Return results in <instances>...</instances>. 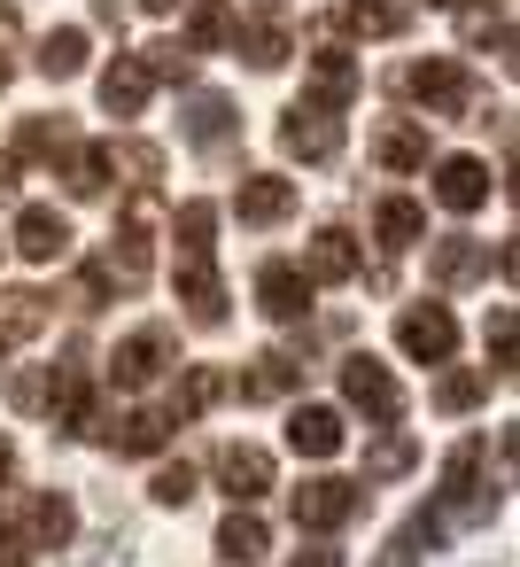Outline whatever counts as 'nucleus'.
<instances>
[{"label": "nucleus", "instance_id": "nucleus-1", "mask_svg": "<svg viewBox=\"0 0 520 567\" xmlns=\"http://www.w3.org/2000/svg\"><path fill=\"white\" fill-rule=\"evenodd\" d=\"M156 226H164V195H156V187H133V195H125V218H117V234H110V257H102V272H110L117 288H141V280H148Z\"/></svg>", "mask_w": 520, "mask_h": 567}, {"label": "nucleus", "instance_id": "nucleus-2", "mask_svg": "<svg viewBox=\"0 0 520 567\" xmlns=\"http://www.w3.org/2000/svg\"><path fill=\"white\" fill-rule=\"evenodd\" d=\"M404 86H412V94L427 102V117L489 125V94H481V86H474V79H466L458 63H443V55H435V63H412V71H404Z\"/></svg>", "mask_w": 520, "mask_h": 567}, {"label": "nucleus", "instance_id": "nucleus-3", "mask_svg": "<svg viewBox=\"0 0 520 567\" xmlns=\"http://www.w3.org/2000/svg\"><path fill=\"white\" fill-rule=\"evenodd\" d=\"M435 513H443V528H481V520L497 513V489L481 482V443H458V451H450Z\"/></svg>", "mask_w": 520, "mask_h": 567}, {"label": "nucleus", "instance_id": "nucleus-4", "mask_svg": "<svg viewBox=\"0 0 520 567\" xmlns=\"http://www.w3.org/2000/svg\"><path fill=\"white\" fill-rule=\"evenodd\" d=\"M288 513H295V528L326 536V528H342V520H357V513H365V482H334V474H311L303 489H288Z\"/></svg>", "mask_w": 520, "mask_h": 567}, {"label": "nucleus", "instance_id": "nucleus-5", "mask_svg": "<svg viewBox=\"0 0 520 567\" xmlns=\"http://www.w3.org/2000/svg\"><path fill=\"white\" fill-rule=\"evenodd\" d=\"M342 396H350L365 420H381V427L404 420V389H396V373H388L373 350H350V358H342Z\"/></svg>", "mask_w": 520, "mask_h": 567}, {"label": "nucleus", "instance_id": "nucleus-6", "mask_svg": "<svg viewBox=\"0 0 520 567\" xmlns=\"http://www.w3.org/2000/svg\"><path fill=\"white\" fill-rule=\"evenodd\" d=\"M396 350L419 358V365H450V350H458V319H450L443 303H404V311H396Z\"/></svg>", "mask_w": 520, "mask_h": 567}, {"label": "nucleus", "instance_id": "nucleus-7", "mask_svg": "<svg viewBox=\"0 0 520 567\" xmlns=\"http://www.w3.org/2000/svg\"><path fill=\"white\" fill-rule=\"evenodd\" d=\"M280 148L303 156V164H334V156H342V117H334L326 102H295V110L280 117Z\"/></svg>", "mask_w": 520, "mask_h": 567}, {"label": "nucleus", "instance_id": "nucleus-8", "mask_svg": "<svg viewBox=\"0 0 520 567\" xmlns=\"http://www.w3.org/2000/svg\"><path fill=\"white\" fill-rule=\"evenodd\" d=\"M233 218H241V226H288V218H295V179L249 172V179L233 187Z\"/></svg>", "mask_w": 520, "mask_h": 567}, {"label": "nucleus", "instance_id": "nucleus-9", "mask_svg": "<svg viewBox=\"0 0 520 567\" xmlns=\"http://www.w3.org/2000/svg\"><path fill=\"white\" fill-rule=\"evenodd\" d=\"M311 288H319V280H311L303 265H264V272H257V311H264L272 327H295V319L311 311Z\"/></svg>", "mask_w": 520, "mask_h": 567}, {"label": "nucleus", "instance_id": "nucleus-10", "mask_svg": "<svg viewBox=\"0 0 520 567\" xmlns=\"http://www.w3.org/2000/svg\"><path fill=\"white\" fill-rule=\"evenodd\" d=\"M164 365H171V327H141V334H125V342H117L110 381H117V389H148Z\"/></svg>", "mask_w": 520, "mask_h": 567}, {"label": "nucleus", "instance_id": "nucleus-11", "mask_svg": "<svg viewBox=\"0 0 520 567\" xmlns=\"http://www.w3.org/2000/svg\"><path fill=\"white\" fill-rule=\"evenodd\" d=\"M17 257H32V265L71 257V218H63L55 203H24V210H17Z\"/></svg>", "mask_w": 520, "mask_h": 567}, {"label": "nucleus", "instance_id": "nucleus-12", "mask_svg": "<svg viewBox=\"0 0 520 567\" xmlns=\"http://www.w3.org/2000/svg\"><path fill=\"white\" fill-rule=\"evenodd\" d=\"M179 303L195 327H226V288L210 272V249H179Z\"/></svg>", "mask_w": 520, "mask_h": 567}, {"label": "nucleus", "instance_id": "nucleus-13", "mask_svg": "<svg viewBox=\"0 0 520 567\" xmlns=\"http://www.w3.org/2000/svg\"><path fill=\"white\" fill-rule=\"evenodd\" d=\"M489 187H497V179H489L481 156H443V164H435V203H443V210H481Z\"/></svg>", "mask_w": 520, "mask_h": 567}, {"label": "nucleus", "instance_id": "nucleus-14", "mask_svg": "<svg viewBox=\"0 0 520 567\" xmlns=\"http://www.w3.org/2000/svg\"><path fill=\"white\" fill-rule=\"evenodd\" d=\"M218 482H226L233 505H257V497L272 489V458H264L257 443H226V451H218Z\"/></svg>", "mask_w": 520, "mask_h": 567}, {"label": "nucleus", "instance_id": "nucleus-15", "mask_svg": "<svg viewBox=\"0 0 520 567\" xmlns=\"http://www.w3.org/2000/svg\"><path fill=\"white\" fill-rule=\"evenodd\" d=\"M71 536H79L71 497H63V489H40V497L24 505V544H32V551H63Z\"/></svg>", "mask_w": 520, "mask_h": 567}, {"label": "nucleus", "instance_id": "nucleus-16", "mask_svg": "<svg viewBox=\"0 0 520 567\" xmlns=\"http://www.w3.org/2000/svg\"><path fill=\"white\" fill-rule=\"evenodd\" d=\"M288 451H295V458H334V451H342V412L295 404V412H288Z\"/></svg>", "mask_w": 520, "mask_h": 567}, {"label": "nucleus", "instance_id": "nucleus-17", "mask_svg": "<svg viewBox=\"0 0 520 567\" xmlns=\"http://www.w3.org/2000/svg\"><path fill=\"white\" fill-rule=\"evenodd\" d=\"M264 551H272V528H264L249 505H233V513L218 520V559H226V567H257Z\"/></svg>", "mask_w": 520, "mask_h": 567}, {"label": "nucleus", "instance_id": "nucleus-18", "mask_svg": "<svg viewBox=\"0 0 520 567\" xmlns=\"http://www.w3.org/2000/svg\"><path fill=\"white\" fill-rule=\"evenodd\" d=\"M148 86H156V79H148V63H141V55H117V63L102 71V110H110V117H141Z\"/></svg>", "mask_w": 520, "mask_h": 567}, {"label": "nucleus", "instance_id": "nucleus-19", "mask_svg": "<svg viewBox=\"0 0 520 567\" xmlns=\"http://www.w3.org/2000/svg\"><path fill=\"white\" fill-rule=\"evenodd\" d=\"M48 327V296L40 288H0V350H17Z\"/></svg>", "mask_w": 520, "mask_h": 567}, {"label": "nucleus", "instance_id": "nucleus-20", "mask_svg": "<svg viewBox=\"0 0 520 567\" xmlns=\"http://www.w3.org/2000/svg\"><path fill=\"white\" fill-rule=\"evenodd\" d=\"M179 125H187V141H195V148H226V141L241 133V117H233V102H226V94H195Z\"/></svg>", "mask_w": 520, "mask_h": 567}, {"label": "nucleus", "instance_id": "nucleus-21", "mask_svg": "<svg viewBox=\"0 0 520 567\" xmlns=\"http://www.w3.org/2000/svg\"><path fill=\"white\" fill-rule=\"evenodd\" d=\"M295 373H303L295 358L264 350V358H249V373L233 381V396H241V404H272V396H288V389H295Z\"/></svg>", "mask_w": 520, "mask_h": 567}, {"label": "nucleus", "instance_id": "nucleus-22", "mask_svg": "<svg viewBox=\"0 0 520 567\" xmlns=\"http://www.w3.org/2000/svg\"><path fill=\"white\" fill-rule=\"evenodd\" d=\"M218 396H226V373H218V365H187V381H179V389H171V404H164V420H171V427H187V420H202Z\"/></svg>", "mask_w": 520, "mask_h": 567}, {"label": "nucleus", "instance_id": "nucleus-23", "mask_svg": "<svg viewBox=\"0 0 520 567\" xmlns=\"http://www.w3.org/2000/svg\"><path fill=\"white\" fill-rule=\"evenodd\" d=\"M373 156H381L388 172H419V164H427V125H412V117H388V125L373 133Z\"/></svg>", "mask_w": 520, "mask_h": 567}, {"label": "nucleus", "instance_id": "nucleus-24", "mask_svg": "<svg viewBox=\"0 0 520 567\" xmlns=\"http://www.w3.org/2000/svg\"><path fill=\"white\" fill-rule=\"evenodd\" d=\"M357 234H342V226H326V234H311V280H357Z\"/></svg>", "mask_w": 520, "mask_h": 567}, {"label": "nucleus", "instance_id": "nucleus-25", "mask_svg": "<svg viewBox=\"0 0 520 567\" xmlns=\"http://www.w3.org/2000/svg\"><path fill=\"white\" fill-rule=\"evenodd\" d=\"M481 265H489V257H481V241H466V234H443V241L427 249V272H435V288H466Z\"/></svg>", "mask_w": 520, "mask_h": 567}, {"label": "nucleus", "instance_id": "nucleus-26", "mask_svg": "<svg viewBox=\"0 0 520 567\" xmlns=\"http://www.w3.org/2000/svg\"><path fill=\"white\" fill-rule=\"evenodd\" d=\"M102 435L117 443V458H156L164 435H171V420H164V412H125V420H110Z\"/></svg>", "mask_w": 520, "mask_h": 567}, {"label": "nucleus", "instance_id": "nucleus-27", "mask_svg": "<svg viewBox=\"0 0 520 567\" xmlns=\"http://www.w3.org/2000/svg\"><path fill=\"white\" fill-rule=\"evenodd\" d=\"M443 536H450V528H443V513H412V520H404V528L381 544V559H373V567H419V544L435 551Z\"/></svg>", "mask_w": 520, "mask_h": 567}, {"label": "nucleus", "instance_id": "nucleus-28", "mask_svg": "<svg viewBox=\"0 0 520 567\" xmlns=\"http://www.w3.org/2000/svg\"><path fill=\"white\" fill-rule=\"evenodd\" d=\"M350 32H365V40H396L404 24H412V0H350V17H342Z\"/></svg>", "mask_w": 520, "mask_h": 567}, {"label": "nucleus", "instance_id": "nucleus-29", "mask_svg": "<svg viewBox=\"0 0 520 567\" xmlns=\"http://www.w3.org/2000/svg\"><path fill=\"white\" fill-rule=\"evenodd\" d=\"M311 94H319L326 110H342V102L357 94V63H350L342 48H319V63H311Z\"/></svg>", "mask_w": 520, "mask_h": 567}, {"label": "nucleus", "instance_id": "nucleus-30", "mask_svg": "<svg viewBox=\"0 0 520 567\" xmlns=\"http://www.w3.org/2000/svg\"><path fill=\"white\" fill-rule=\"evenodd\" d=\"M373 234H381V249H412V241L427 234V210H419L412 195H388L381 218H373Z\"/></svg>", "mask_w": 520, "mask_h": 567}, {"label": "nucleus", "instance_id": "nucleus-31", "mask_svg": "<svg viewBox=\"0 0 520 567\" xmlns=\"http://www.w3.org/2000/svg\"><path fill=\"white\" fill-rule=\"evenodd\" d=\"M40 71H48L55 86H63V79H79V71H86V32H79V24L48 32V40H40Z\"/></svg>", "mask_w": 520, "mask_h": 567}, {"label": "nucleus", "instance_id": "nucleus-32", "mask_svg": "<svg viewBox=\"0 0 520 567\" xmlns=\"http://www.w3.org/2000/svg\"><path fill=\"white\" fill-rule=\"evenodd\" d=\"M241 24H233V9H226V0H195V17H187V48L202 55V48H226Z\"/></svg>", "mask_w": 520, "mask_h": 567}, {"label": "nucleus", "instance_id": "nucleus-33", "mask_svg": "<svg viewBox=\"0 0 520 567\" xmlns=\"http://www.w3.org/2000/svg\"><path fill=\"white\" fill-rule=\"evenodd\" d=\"M458 32H466V48H497V55H512V24H505L497 9H466V0H458Z\"/></svg>", "mask_w": 520, "mask_h": 567}, {"label": "nucleus", "instance_id": "nucleus-34", "mask_svg": "<svg viewBox=\"0 0 520 567\" xmlns=\"http://www.w3.org/2000/svg\"><path fill=\"white\" fill-rule=\"evenodd\" d=\"M63 187L94 203V195L110 187V148H71V164H63Z\"/></svg>", "mask_w": 520, "mask_h": 567}, {"label": "nucleus", "instance_id": "nucleus-35", "mask_svg": "<svg viewBox=\"0 0 520 567\" xmlns=\"http://www.w3.org/2000/svg\"><path fill=\"white\" fill-rule=\"evenodd\" d=\"M412 458H419L412 435H381V443L365 451V482H396V474H412Z\"/></svg>", "mask_w": 520, "mask_h": 567}, {"label": "nucleus", "instance_id": "nucleus-36", "mask_svg": "<svg viewBox=\"0 0 520 567\" xmlns=\"http://www.w3.org/2000/svg\"><path fill=\"white\" fill-rule=\"evenodd\" d=\"M241 55H249L257 71H280V63L295 55V40H288V24H249V40H241Z\"/></svg>", "mask_w": 520, "mask_h": 567}, {"label": "nucleus", "instance_id": "nucleus-37", "mask_svg": "<svg viewBox=\"0 0 520 567\" xmlns=\"http://www.w3.org/2000/svg\"><path fill=\"white\" fill-rule=\"evenodd\" d=\"M110 172H133V187H156L164 148H148V141H110Z\"/></svg>", "mask_w": 520, "mask_h": 567}, {"label": "nucleus", "instance_id": "nucleus-38", "mask_svg": "<svg viewBox=\"0 0 520 567\" xmlns=\"http://www.w3.org/2000/svg\"><path fill=\"white\" fill-rule=\"evenodd\" d=\"M141 63H148V79H164V86H187V79H195V48H179V40H156Z\"/></svg>", "mask_w": 520, "mask_h": 567}, {"label": "nucleus", "instance_id": "nucleus-39", "mask_svg": "<svg viewBox=\"0 0 520 567\" xmlns=\"http://www.w3.org/2000/svg\"><path fill=\"white\" fill-rule=\"evenodd\" d=\"M55 148H71V125H55V117H32V125L17 133V164H40V156H55Z\"/></svg>", "mask_w": 520, "mask_h": 567}, {"label": "nucleus", "instance_id": "nucleus-40", "mask_svg": "<svg viewBox=\"0 0 520 567\" xmlns=\"http://www.w3.org/2000/svg\"><path fill=\"white\" fill-rule=\"evenodd\" d=\"M489 396V373H443L435 381V412H474Z\"/></svg>", "mask_w": 520, "mask_h": 567}, {"label": "nucleus", "instance_id": "nucleus-41", "mask_svg": "<svg viewBox=\"0 0 520 567\" xmlns=\"http://www.w3.org/2000/svg\"><path fill=\"white\" fill-rule=\"evenodd\" d=\"M148 497H156V505H171V513H179V505H195V466H187V458H179V466H156Z\"/></svg>", "mask_w": 520, "mask_h": 567}, {"label": "nucleus", "instance_id": "nucleus-42", "mask_svg": "<svg viewBox=\"0 0 520 567\" xmlns=\"http://www.w3.org/2000/svg\"><path fill=\"white\" fill-rule=\"evenodd\" d=\"M218 234V203H179V249H210Z\"/></svg>", "mask_w": 520, "mask_h": 567}, {"label": "nucleus", "instance_id": "nucleus-43", "mask_svg": "<svg viewBox=\"0 0 520 567\" xmlns=\"http://www.w3.org/2000/svg\"><path fill=\"white\" fill-rule=\"evenodd\" d=\"M512 334H520V319H512V303H497L489 311V373H512Z\"/></svg>", "mask_w": 520, "mask_h": 567}, {"label": "nucleus", "instance_id": "nucleus-44", "mask_svg": "<svg viewBox=\"0 0 520 567\" xmlns=\"http://www.w3.org/2000/svg\"><path fill=\"white\" fill-rule=\"evenodd\" d=\"M9 404L17 412H40V404H55V381L48 373H9Z\"/></svg>", "mask_w": 520, "mask_h": 567}, {"label": "nucleus", "instance_id": "nucleus-45", "mask_svg": "<svg viewBox=\"0 0 520 567\" xmlns=\"http://www.w3.org/2000/svg\"><path fill=\"white\" fill-rule=\"evenodd\" d=\"M0 567H32V544H24V536H9V528H0Z\"/></svg>", "mask_w": 520, "mask_h": 567}, {"label": "nucleus", "instance_id": "nucleus-46", "mask_svg": "<svg viewBox=\"0 0 520 567\" xmlns=\"http://www.w3.org/2000/svg\"><path fill=\"white\" fill-rule=\"evenodd\" d=\"M288 567H342V551H326V544H311V551H295Z\"/></svg>", "mask_w": 520, "mask_h": 567}, {"label": "nucleus", "instance_id": "nucleus-47", "mask_svg": "<svg viewBox=\"0 0 520 567\" xmlns=\"http://www.w3.org/2000/svg\"><path fill=\"white\" fill-rule=\"evenodd\" d=\"M94 24H110V32H125V9H117V0H94Z\"/></svg>", "mask_w": 520, "mask_h": 567}, {"label": "nucleus", "instance_id": "nucleus-48", "mask_svg": "<svg viewBox=\"0 0 520 567\" xmlns=\"http://www.w3.org/2000/svg\"><path fill=\"white\" fill-rule=\"evenodd\" d=\"M17 195V156H0V203Z\"/></svg>", "mask_w": 520, "mask_h": 567}, {"label": "nucleus", "instance_id": "nucleus-49", "mask_svg": "<svg viewBox=\"0 0 520 567\" xmlns=\"http://www.w3.org/2000/svg\"><path fill=\"white\" fill-rule=\"evenodd\" d=\"M9 474H17V443H9V435H0V482H9Z\"/></svg>", "mask_w": 520, "mask_h": 567}, {"label": "nucleus", "instance_id": "nucleus-50", "mask_svg": "<svg viewBox=\"0 0 520 567\" xmlns=\"http://www.w3.org/2000/svg\"><path fill=\"white\" fill-rule=\"evenodd\" d=\"M141 9H148V17H171V9H179V0H141Z\"/></svg>", "mask_w": 520, "mask_h": 567}, {"label": "nucleus", "instance_id": "nucleus-51", "mask_svg": "<svg viewBox=\"0 0 520 567\" xmlns=\"http://www.w3.org/2000/svg\"><path fill=\"white\" fill-rule=\"evenodd\" d=\"M9 79H17V63H9V55H0V86H9Z\"/></svg>", "mask_w": 520, "mask_h": 567}, {"label": "nucleus", "instance_id": "nucleus-52", "mask_svg": "<svg viewBox=\"0 0 520 567\" xmlns=\"http://www.w3.org/2000/svg\"><path fill=\"white\" fill-rule=\"evenodd\" d=\"M427 9H458V0H427Z\"/></svg>", "mask_w": 520, "mask_h": 567}]
</instances>
